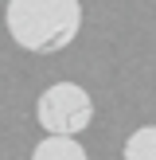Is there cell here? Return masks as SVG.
<instances>
[{
  "instance_id": "7a4b0ae2",
  "label": "cell",
  "mask_w": 156,
  "mask_h": 160,
  "mask_svg": "<svg viewBox=\"0 0 156 160\" xmlns=\"http://www.w3.org/2000/svg\"><path fill=\"white\" fill-rule=\"evenodd\" d=\"M35 121L51 137H78L94 121V98L78 82H55L39 94L35 102Z\"/></svg>"
},
{
  "instance_id": "6da1fadb",
  "label": "cell",
  "mask_w": 156,
  "mask_h": 160,
  "mask_svg": "<svg viewBox=\"0 0 156 160\" xmlns=\"http://www.w3.org/2000/svg\"><path fill=\"white\" fill-rule=\"evenodd\" d=\"M4 23L23 51L55 55L74 43L82 28V4L78 0H8Z\"/></svg>"
},
{
  "instance_id": "277c9868",
  "label": "cell",
  "mask_w": 156,
  "mask_h": 160,
  "mask_svg": "<svg viewBox=\"0 0 156 160\" xmlns=\"http://www.w3.org/2000/svg\"><path fill=\"white\" fill-rule=\"evenodd\" d=\"M125 160H156V125H140L125 141Z\"/></svg>"
},
{
  "instance_id": "3957f363",
  "label": "cell",
  "mask_w": 156,
  "mask_h": 160,
  "mask_svg": "<svg viewBox=\"0 0 156 160\" xmlns=\"http://www.w3.org/2000/svg\"><path fill=\"white\" fill-rule=\"evenodd\" d=\"M31 160H86V148L74 137H43L31 152Z\"/></svg>"
}]
</instances>
